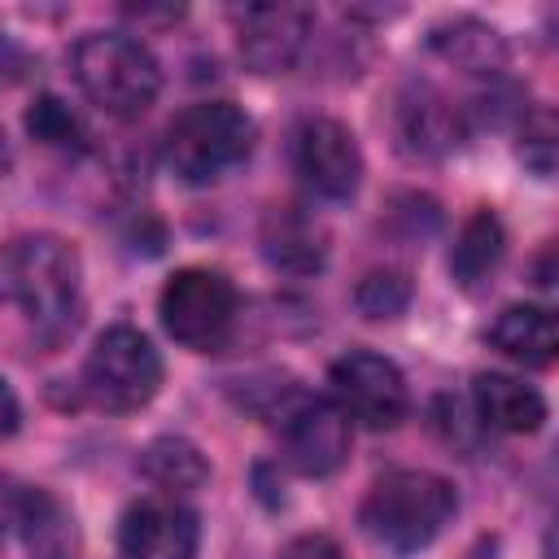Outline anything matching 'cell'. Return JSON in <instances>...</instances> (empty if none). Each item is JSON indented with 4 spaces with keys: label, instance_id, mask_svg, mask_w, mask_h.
Returning a JSON list of instances; mask_svg holds the SVG:
<instances>
[{
    "label": "cell",
    "instance_id": "44dd1931",
    "mask_svg": "<svg viewBox=\"0 0 559 559\" xmlns=\"http://www.w3.org/2000/svg\"><path fill=\"white\" fill-rule=\"evenodd\" d=\"M354 301H358V310L367 319H397L406 310V301H411V280L402 271H393V266L367 271L358 280V288H354Z\"/></svg>",
    "mask_w": 559,
    "mask_h": 559
},
{
    "label": "cell",
    "instance_id": "ac0fdd59",
    "mask_svg": "<svg viewBox=\"0 0 559 559\" xmlns=\"http://www.w3.org/2000/svg\"><path fill=\"white\" fill-rule=\"evenodd\" d=\"M502 245H507L502 223H498L489 210H476V214L463 223V231H459V240H454V249H450V275H454L463 288L480 284V280L502 262Z\"/></svg>",
    "mask_w": 559,
    "mask_h": 559
},
{
    "label": "cell",
    "instance_id": "e0dca14e",
    "mask_svg": "<svg viewBox=\"0 0 559 559\" xmlns=\"http://www.w3.org/2000/svg\"><path fill=\"white\" fill-rule=\"evenodd\" d=\"M140 472H144L162 493L179 498V493L205 485L210 463H205V454H201L188 437H157V441L144 445V454H140Z\"/></svg>",
    "mask_w": 559,
    "mask_h": 559
},
{
    "label": "cell",
    "instance_id": "9c48e42d",
    "mask_svg": "<svg viewBox=\"0 0 559 559\" xmlns=\"http://www.w3.org/2000/svg\"><path fill=\"white\" fill-rule=\"evenodd\" d=\"M280 445L301 476H332L349 459V415L328 397H297L280 411Z\"/></svg>",
    "mask_w": 559,
    "mask_h": 559
},
{
    "label": "cell",
    "instance_id": "7402d4cb",
    "mask_svg": "<svg viewBox=\"0 0 559 559\" xmlns=\"http://www.w3.org/2000/svg\"><path fill=\"white\" fill-rule=\"evenodd\" d=\"M280 559H345V550L328 533H301L280 550Z\"/></svg>",
    "mask_w": 559,
    "mask_h": 559
},
{
    "label": "cell",
    "instance_id": "d4e9b609",
    "mask_svg": "<svg viewBox=\"0 0 559 559\" xmlns=\"http://www.w3.org/2000/svg\"><path fill=\"white\" fill-rule=\"evenodd\" d=\"M13 493L17 489H4L0 485V537H4V520H13Z\"/></svg>",
    "mask_w": 559,
    "mask_h": 559
},
{
    "label": "cell",
    "instance_id": "5bb4252c",
    "mask_svg": "<svg viewBox=\"0 0 559 559\" xmlns=\"http://www.w3.org/2000/svg\"><path fill=\"white\" fill-rule=\"evenodd\" d=\"M262 253L280 271L310 275L328 258V231H323V223L310 210H301V205H275L262 218Z\"/></svg>",
    "mask_w": 559,
    "mask_h": 559
},
{
    "label": "cell",
    "instance_id": "7a4b0ae2",
    "mask_svg": "<svg viewBox=\"0 0 559 559\" xmlns=\"http://www.w3.org/2000/svg\"><path fill=\"white\" fill-rule=\"evenodd\" d=\"M74 83L109 118H140L162 92V66L144 39L127 31H87L74 52Z\"/></svg>",
    "mask_w": 559,
    "mask_h": 559
},
{
    "label": "cell",
    "instance_id": "5b68a950",
    "mask_svg": "<svg viewBox=\"0 0 559 559\" xmlns=\"http://www.w3.org/2000/svg\"><path fill=\"white\" fill-rule=\"evenodd\" d=\"M83 389L105 411H140L162 389V354L140 328L114 323L96 336L83 362Z\"/></svg>",
    "mask_w": 559,
    "mask_h": 559
},
{
    "label": "cell",
    "instance_id": "9a60e30c",
    "mask_svg": "<svg viewBox=\"0 0 559 559\" xmlns=\"http://www.w3.org/2000/svg\"><path fill=\"white\" fill-rule=\"evenodd\" d=\"M472 397H476V415L485 428H498V432H537L546 424V402L533 384L515 380V376H502V371H485L476 376L472 384Z\"/></svg>",
    "mask_w": 559,
    "mask_h": 559
},
{
    "label": "cell",
    "instance_id": "d6986e66",
    "mask_svg": "<svg viewBox=\"0 0 559 559\" xmlns=\"http://www.w3.org/2000/svg\"><path fill=\"white\" fill-rule=\"evenodd\" d=\"M432 44H437L454 66H463L467 74H493V70L502 66V44H498V35H493L489 26H480V22H459L454 31H441Z\"/></svg>",
    "mask_w": 559,
    "mask_h": 559
},
{
    "label": "cell",
    "instance_id": "ba28073f",
    "mask_svg": "<svg viewBox=\"0 0 559 559\" xmlns=\"http://www.w3.org/2000/svg\"><path fill=\"white\" fill-rule=\"evenodd\" d=\"M293 170L297 179L323 197V201H345L354 197L358 179H362V153L358 140L345 122L336 118H301L293 131Z\"/></svg>",
    "mask_w": 559,
    "mask_h": 559
},
{
    "label": "cell",
    "instance_id": "277c9868",
    "mask_svg": "<svg viewBox=\"0 0 559 559\" xmlns=\"http://www.w3.org/2000/svg\"><path fill=\"white\" fill-rule=\"evenodd\" d=\"M258 127L231 100H197L166 127L162 153L183 183H214L253 153Z\"/></svg>",
    "mask_w": 559,
    "mask_h": 559
},
{
    "label": "cell",
    "instance_id": "30bf717a",
    "mask_svg": "<svg viewBox=\"0 0 559 559\" xmlns=\"http://www.w3.org/2000/svg\"><path fill=\"white\" fill-rule=\"evenodd\" d=\"M201 542L197 511L170 493L135 502L118 524L122 559H192Z\"/></svg>",
    "mask_w": 559,
    "mask_h": 559
},
{
    "label": "cell",
    "instance_id": "3957f363",
    "mask_svg": "<svg viewBox=\"0 0 559 559\" xmlns=\"http://www.w3.org/2000/svg\"><path fill=\"white\" fill-rule=\"evenodd\" d=\"M79 301V253L57 236H17L0 245V306L31 323H66Z\"/></svg>",
    "mask_w": 559,
    "mask_h": 559
},
{
    "label": "cell",
    "instance_id": "4fadbf2b",
    "mask_svg": "<svg viewBox=\"0 0 559 559\" xmlns=\"http://www.w3.org/2000/svg\"><path fill=\"white\" fill-rule=\"evenodd\" d=\"M13 524H17L31 559H74L79 555V524H74L70 507L39 485H26L13 493Z\"/></svg>",
    "mask_w": 559,
    "mask_h": 559
},
{
    "label": "cell",
    "instance_id": "8992f818",
    "mask_svg": "<svg viewBox=\"0 0 559 559\" xmlns=\"http://www.w3.org/2000/svg\"><path fill=\"white\" fill-rule=\"evenodd\" d=\"M157 310H162L166 332L179 345L210 354V349H223L236 328V288L223 271L183 266L166 280Z\"/></svg>",
    "mask_w": 559,
    "mask_h": 559
},
{
    "label": "cell",
    "instance_id": "cb8c5ba5",
    "mask_svg": "<svg viewBox=\"0 0 559 559\" xmlns=\"http://www.w3.org/2000/svg\"><path fill=\"white\" fill-rule=\"evenodd\" d=\"M17 419H22V411H17V397H13V389H9V380H0V441L17 428Z\"/></svg>",
    "mask_w": 559,
    "mask_h": 559
},
{
    "label": "cell",
    "instance_id": "484cf974",
    "mask_svg": "<svg viewBox=\"0 0 559 559\" xmlns=\"http://www.w3.org/2000/svg\"><path fill=\"white\" fill-rule=\"evenodd\" d=\"M0 170H9V140H4V131H0Z\"/></svg>",
    "mask_w": 559,
    "mask_h": 559
},
{
    "label": "cell",
    "instance_id": "603a6c76",
    "mask_svg": "<svg viewBox=\"0 0 559 559\" xmlns=\"http://www.w3.org/2000/svg\"><path fill=\"white\" fill-rule=\"evenodd\" d=\"M26 70H31L26 48H22L13 35H4V31H0V83H17Z\"/></svg>",
    "mask_w": 559,
    "mask_h": 559
},
{
    "label": "cell",
    "instance_id": "ffe728a7",
    "mask_svg": "<svg viewBox=\"0 0 559 559\" xmlns=\"http://www.w3.org/2000/svg\"><path fill=\"white\" fill-rule=\"evenodd\" d=\"M26 131L39 140V144H52L61 153H87V131L83 122L57 100V96H39L26 114Z\"/></svg>",
    "mask_w": 559,
    "mask_h": 559
},
{
    "label": "cell",
    "instance_id": "7c38bea8",
    "mask_svg": "<svg viewBox=\"0 0 559 559\" xmlns=\"http://www.w3.org/2000/svg\"><path fill=\"white\" fill-rule=\"evenodd\" d=\"M393 135H397V148L406 157H441L463 135L459 109L441 92H432V87H411V92L397 96Z\"/></svg>",
    "mask_w": 559,
    "mask_h": 559
},
{
    "label": "cell",
    "instance_id": "52a82bcc",
    "mask_svg": "<svg viewBox=\"0 0 559 559\" xmlns=\"http://www.w3.org/2000/svg\"><path fill=\"white\" fill-rule=\"evenodd\" d=\"M332 393L349 419H358L362 428H376V432L397 428L411 411V393H406L397 362H389L384 354H371V349H349L332 362Z\"/></svg>",
    "mask_w": 559,
    "mask_h": 559
},
{
    "label": "cell",
    "instance_id": "6da1fadb",
    "mask_svg": "<svg viewBox=\"0 0 559 559\" xmlns=\"http://www.w3.org/2000/svg\"><path fill=\"white\" fill-rule=\"evenodd\" d=\"M454 507L459 498L445 476L424 467H397L367 489L358 507V524L376 546L393 555H415L450 524Z\"/></svg>",
    "mask_w": 559,
    "mask_h": 559
},
{
    "label": "cell",
    "instance_id": "2e32d148",
    "mask_svg": "<svg viewBox=\"0 0 559 559\" xmlns=\"http://www.w3.org/2000/svg\"><path fill=\"white\" fill-rule=\"evenodd\" d=\"M489 345L498 354H507L511 362L550 367L555 362V349H559L555 314L546 306H507L493 319V328H489Z\"/></svg>",
    "mask_w": 559,
    "mask_h": 559
},
{
    "label": "cell",
    "instance_id": "8fae6325",
    "mask_svg": "<svg viewBox=\"0 0 559 559\" xmlns=\"http://www.w3.org/2000/svg\"><path fill=\"white\" fill-rule=\"evenodd\" d=\"M310 26L314 17L301 4H249L240 13V57L258 74H284L301 61Z\"/></svg>",
    "mask_w": 559,
    "mask_h": 559
}]
</instances>
